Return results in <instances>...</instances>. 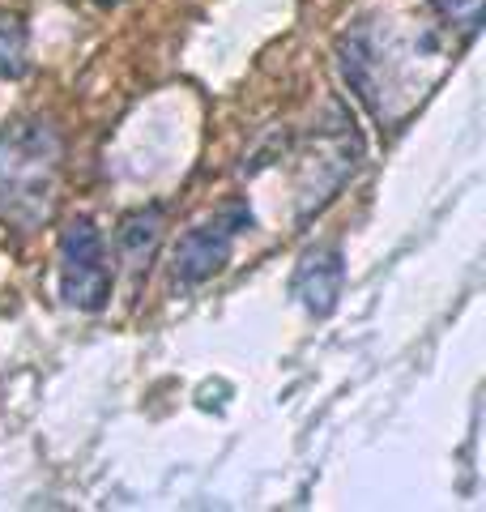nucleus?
Wrapping results in <instances>:
<instances>
[{
  "mask_svg": "<svg viewBox=\"0 0 486 512\" xmlns=\"http://www.w3.org/2000/svg\"><path fill=\"white\" fill-rule=\"evenodd\" d=\"M64 175V137L47 120H13L0 128V222L39 231L56 210Z\"/></svg>",
  "mask_w": 486,
  "mask_h": 512,
  "instance_id": "f257e3e1",
  "label": "nucleus"
},
{
  "mask_svg": "<svg viewBox=\"0 0 486 512\" xmlns=\"http://www.w3.org/2000/svg\"><path fill=\"white\" fill-rule=\"evenodd\" d=\"M60 295L77 312H103L111 295V265L103 235L90 218H73L60 231Z\"/></svg>",
  "mask_w": 486,
  "mask_h": 512,
  "instance_id": "f03ea898",
  "label": "nucleus"
},
{
  "mask_svg": "<svg viewBox=\"0 0 486 512\" xmlns=\"http://www.w3.org/2000/svg\"><path fill=\"white\" fill-rule=\"evenodd\" d=\"M252 222V214L243 205H226L222 214L197 222L175 248V278L184 286H201L218 274V269L231 261V248H235V235Z\"/></svg>",
  "mask_w": 486,
  "mask_h": 512,
  "instance_id": "7ed1b4c3",
  "label": "nucleus"
},
{
  "mask_svg": "<svg viewBox=\"0 0 486 512\" xmlns=\"http://www.w3.org/2000/svg\"><path fill=\"white\" fill-rule=\"evenodd\" d=\"M342 286H346V261H342V248L324 244L303 252V261L295 269V295L299 303L312 316H329L342 299Z\"/></svg>",
  "mask_w": 486,
  "mask_h": 512,
  "instance_id": "20e7f679",
  "label": "nucleus"
},
{
  "mask_svg": "<svg viewBox=\"0 0 486 512\" xmlns=\"http://www.w3.org/2000/svg\"><path fill=\"white\" fill-rule=\"evenodd\" d=\"M120 252H124V261L137 269L150 265V256L158 252V239H162V210L158 205H145V210H133L124 222H120Z\"/></svg>",
  "mask_w": 486,
  "mask_h": 512,
  "instance_id": "39448f33",
  "label": "nucleus"
},
{
  "mask_svg": "<svg viewBox=\"0 0 486 512\" xmlns=\"http://www.w3.org/2000/svg\"><path fill=\"white\" fill-rule=\"evenodd\" d=\"M26 73V26L13 13H0V77Z\"/></svg>",
  "mask_w": 486,
  "mask_h": 512,
  "instance_id": "423d86ee",
  "label": "nucleus"
},
{
  "mask_svg": "<svg viewBox=\"0 0 486 512\" xmlns=\"http://www.w3.org/2000/svg\"><path fill=\"white\" fill-rule=\"evenodd\" d=\"M431 5L440 9L465 39L478 35V26H482V0H431Z\"/></svg>",
  "mask_w": 486,
  "mask_h": 512,
  "instance_id": "0eeeda50",
  "label": "nucleus"
},
{
  "mask_svg": "<svg viewBox=\"0 0 486 512\" xmlns=\"http://www.w3.org/2000/svg\"><path fill=\"white\" fill-rule=\"evenodd\" d=\"M99 5H116V0H99Z\"/></svg>",
  "mask_w": 486,
  "mask_h": 512,
  "instance_id": "6e6552de",
  "label": "nucleus"
}]
</instances>
